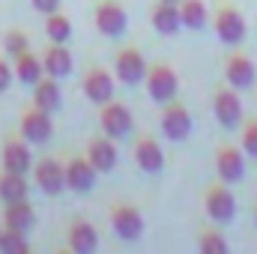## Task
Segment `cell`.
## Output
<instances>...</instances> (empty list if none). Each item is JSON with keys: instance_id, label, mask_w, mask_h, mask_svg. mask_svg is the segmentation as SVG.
I'll return each mask as SVG.
<instances>
[{"instance_id": "6da1fadb", "label": "cell", "mask_w": 257, "mask_h": 254, "mask_svg": "<svg viewBox=\"0 0 257 254\" xmlns=\"http://www.w3.org/2000/svg\"><path fill=\"white\" fill-rule=\"evenodd\" d=\"M203 206H206V215L218 224H227L233 215H236V197L230 194L227 183L224 186H212L203 197Z\"/></svg>"}, {"instance_id": "7a4b0ae2", "label": "cell", "mask_w": 257, "mask_h": 254, "mask_svg": "<svg viewBox=\"0 0 257 254\" xmlns=\"http://www.w3.org/2000/svg\"><path fill=\"white\" fill-rule=\"evenodd\" d=\"M212 111H215V120L221 123L224 129L239 126L242 120V102H239V90L233 87H221L212 99Z\"/></svg>"}, {"instance_id": "3957f363", "label": "cell", "mask_w": 257, "mask_h": 254, "mask_svg": "<svg viewBox=\"0 0 257 254\" xmlns=\"http://www.w3.org/2000/svg\"><path fill=\"white\" fill-rule=\"evenodd\" d=\"M177 87H180V81L171 66H156L147 72V93L153 102H171L177 96Z\"/></svg>"}, {"instance_id": "277c9868", "label": "cell", "mask_w": 257, "mask_h": 254, "mask_svg": "<svg viewBox=\"0 0 257 254\" xmlns=\"http://www.w3.org/2000/svg\"><path fill=\"white\" fill-rule=\"evenodd\" d=\"M215 33L224 45H239L245 39V18L233 6H221L215 15Z\"/></svg>"}, {"instance_id": "5b68a950", "label": "cell", "mask_w": 257, "mask_h": 254, "mask_svg": "<svg viewBox=\"0 0 257 254\" xmlns=\"http://www.w3.org/2000/svg\"><path fill=\"white\" fill-rule=\"evenodd\" d=\"M245 153L239 147H218L215 153V171L221 183H239L245 177Z\"/></svg>"}, {"instance_id": "8992f818", "label": "cell", "mask_w": 257, "mask_h": 254, "mask_svg": "<svg viewBox=\"0 0 257 254\" xmlns=\"http://www.w3.org/2000/svg\"><path fill=\"white\" fill-rule=\"evenodd\" d=\"M162 132L171 141H186L192 135V117L183 105H168L162 114Z\"/></svg>"}, {"instance_id": "52a82bcc", "label": "cell", "mask_w": 257, "mask_h": 254, "mask_svg": "<svg viewBox=\"0 0 257 254\" xmlns=\"http://www.w3.org/2000/svg\"><path fill=\"white\" fill-rule=\"evenodd\" d=\"M224 78H227V84H230L233 90H248L257 78V69H254V63H251V57L233 54V57L227 60V66H224Z\"/></svg>"}, {"instance_id": "ba28073f", "label": "cell", "mask_w": 257, "mask_h": 254, "mask_svg": "<svg viewBox=\"0 0 257 254\" xmlns=\"http://www.w3.org/2000/svg\"><path fill=\"white\" fill-rule=\"evenodd\" d=\"M132 114H128L126 105H105L102 111V132L108 138H126L132 135Z\"/></svg>"}, {"instance_id": "9c48e42d", "label": "cell", "mask_w": 257, "mask_h": 254, "mask_svg": "<svg viewBox=\"0 0 257 254\" xmlns=\"http://www.w3.org/2000/svg\"><path fill=\"white\" fill-rule=\"evenodd\" d=\"M36 183L45 194H60L66 189V168L57 165L54 159H45L36 165Z\"/></svg>"}, {"instance_id": "30bf717a", "label": "cell", "mask_w": 257, "mask_h": 254, "mask_svg": "<svg viewBox=\"0 0 257 254\" xmlns=\"http://www.w3.org/2000/svg\"><path fill=\"white\" fill-rule=\"evenodd\" d=\"M111 224H114L117 236H123V239H138L144 230V218L135 206H117L111 212Z\"/></svg>"}, {"instance_id": "8fae6325", "label": "cell", "mask_w": 257, "mask_h": 254, "mask_svg": "<svg viewBox=\"0 0 257 254\" xmlns=\"http://www.w3.org/2000/svg\"><path fill=\"white\" fill-rule=\"evenodd\" d=\"M135 162H138L141 171L159 174V171L165 168V153H162V147H159L153 138H141V141L135 144Z\"/></svg>"}, {"instance_id": "7c38bea8", "label": "cell", "mask_w": 257, "mask_h": 254, "mask_svg": "<svg viewBox=\"0 0 257 254\" xmlns=\"http://www.w3.org/2000/svg\"><path fill=\"white\" fill-rule=\"evenodd\" d=\"M84 93H87L90 102L105 105V102H111V96H114V78H111L105 69H96V72H90V75L84 78Z\"/></svg>"}, {"instance_id": "4fadbf2b", "label": "cell", "mask_w": 257, "mask_h": 254, "mask_svg": "<svg viewBox=\"0 0 257 254\" xmlns=\"http://www.w3.org/2000/svg\"><path fill=\"white\" fill-rule=\"evenodd\" d=\"M96 186V168L90 165V159H75L66 165V189L72 191H90Z\"/></svg>"}, {"instance_id": "5bb4252c", "label": "cell", "mask_w": 257, "mask_h": 254, "mask_svg": "<svg viewBox=\"0 0 257 254\" xmlns=\"http://www.w3.org/2000/svg\"><path fill=\"white\" fill-rule=\"evenodd\" d=\"M96 27L105 33V36H120L126 30V12L123 6L117 3H102L96 9Z\"/></svg>"}, {"instance_id": "9a60e30c", "label": "cell", "mask_w": 257, "mask_h": 254, "mask_svg": "<svg viewBox=\"0 0 257 254\" xmlns=\"http://www.w3.org/2000/svg\"><path fill=\"white\" fill-rule=\"evenodd\" d=\"M117 78L123 84H141V78H147V60L132 48L117 54Z\"/></svg>"}, {"instance_id": "2e32d148", "label": "cell", "mask_w": 257, "mask_h": 254, "mask_svg": "<svg viewBox=\"0 0 257 254\" xmlns=\"http://www.w3.org/2000/svg\"><path fill=\"white\" fill-rule=\"evenodd\" d=\"M51 120H48V114L45 111H30L27 117H24V123H21V135L30 141V144H45V141H51Z\"/></svg>"}, {"instance_id": "e0dca14e", "label": "cell", "mask_w": 257, "mask_h": 254, "mask_svg": "<svg viewBox=\"0 0 257 254\" xmlns=\"http://www.w3.org/2000/svg\"><path fill=\"white\" fill-rule=\"evenodd\" d=\"M153 27H156L159 33H165V36L177 33V30L183 27L180 6H177V3H162V0H159V6L153 9Z\"/></svg>"}, {"instance_id": "ac0fdd59", "label": "cell", "mask_w": 257, "mask_h": 254, "mask_svg": "<svg viewBox=\"0 0 257 254\" xmlns=\"http://www.w3.org/2000/svg\"><path fill=\"white\" fill-rule=\"evenodd\" d=\"M33 224H36V215H33V206H30L27 200H12V203L6 206V227H9V230L27 233Z\"/></svg>"}, {"instance_id": "d6986e66", "label": "cell", "mask_w": 257, "mask_h": 254, "mask_svg": "<svg viewBox=\"0 0 257 254\" xmlns=\"http://www.w3.org/2000/svg\"><path fill=\"white\" fill-rule=\"evenodd\" d=\"M87 159H90V165H93L96 171H111V168L117 165V150H114L111 138H99V141H93L90 150H87Z\"/></svg>"}, {"instance_id": "ffe728a7", "label": "cell", "mask_w": 257, "mask_h": 254, "mask_svg": "<svg viewBox=\"0 0 257 254\" xmlns=\"http://www.w3.org/2000/svg\"><path fill=\"white\" fill-rule=\"evenodd\" d=\"M96 245H99V236H96L93 224H87V221L72 224V230H69V248L72 251L90 254V251H96Z\"/></svg>"}, {"instance_id": "44dd1931", "label": "cell", "mask_w": 257, "mask_h": 254, "mask_svg": "<svg viewBox=\"0 0 257 254\" xmlns=\"http://www.w3.org/2000/svg\"><path fill=\"white\" fill-rule=\"evenodd\" d=\"M33 99H36V108L45 111V114H54V111L60 108V102H63L57 81H42V78L36 81V93H33Z\"/></svg>"}, {"instance_id": "7402d4cb", "label": "cell", "mask_w": 257, "mask_h": 254, "mask_svg": "<svg viewBox=\"0 0 257 254\" xmlns=\"http://www.w3.org/2000/svg\"><path fill=\"white\" fill-rule=\"evenodd\" d=\"M3 168L12 171V174H27V168H30V150L21 141H9L3 147Z\"/></svg>"}, {"instance_id": "603a6c76", "label": "cell", "mask_w": 257, "mask_h": 254, "mask_svg": "<svg viewBox=\"0 0 257 254\" xmlns=\"http://www.w3.org/2000/svg\"><path fill=\"white\" fill-rule=\"evenodd\" d=\"M45 72L48 75H54V78H63L72 72V54L66 51L63 45H54V48H48V54H45Z\"/></svg>"}, {"instance_id": "cb8c5ba5", "label": "cell", "mask_w": 257, "mask_h": 254, "mask_svg": "<svg viewBox=\"0 0 257 254\" xmlns=\"http://www.w3.org/2000/svg\"><path fill=\"white\" fill-rule=\"evenodd\" d=\"M180 18H183V27L200 30L206 24V6H203V0H180Z\"/></svg>"}, {"instance_id": "d4e9b609", "label": "cell", "mask_w": 257, "mask_h": 254, "mask_svg": "<svg viewBox=\"0 0 257 254\" xmlns=\"http://www.w3.org/2000/svg\"><path fill=\"white\" fill-rule=\"evenodd\" d=\"M0 197H3L6 203H12V200H24V197H27L24 174H12V171H6V177H0Z\"/></svg>"}, {"instance_id": "484cf974", "label": "cell", "mask_w": 257, "mask_h": 254, "mask_svg": "<svg viewBox=\"0 0 257 254\" xmlns=\"http://www.w3.org/2000/svg\"><path fill=\"white\" fill-rule=\"evenodd\" d=\"M15 75H18V81H24V84H36L39 78H42V63L33 57V54H15Z\"/></svg>"}, {"instance_id": "4316f807", "label": "cell", "mask_w": 257, "mask_h": 254, "mask_svg": "<svg viewBox=\"0 0 257 254\" xmlns=\"http://www.w3.org/2000/svg\"><path fill=\"white\" fill-rule=\"evenodd\" d=\"M45 30H48V39H51L54 45H63V42H69V39H72V24H69V18L57 15V12L48 18Z\"/></svg>"}, {"instance_id": "83f0119b", "label": "cell", "mask_w": 257, "mask_h": 254, "mask_svg": "<svg viewBox=\"0 0 257 254\" xmlns=\"http://www.w3.org/2000/svg\"><path fill=\"white\" fill-rule=\"evenodd\" d=\"M0 251L3 254H27L30 251V245H27V239H24V233H18V230H3L0 233Z\"/></svg>"}, {"instance_id": "f1b7e54d", "label": "cell", "mask_w": 257, "mask_h": 254, "mask_svg": "<svg viewBox=\"0 0 257 254\" xmlns=\"http://www.w3.org/2000/svg\"><path fill=\"white\" fill-rule=\"evenodd\" d=\"M197 245H200V251L203 254H227V239H224L221 233H215V230L203 233Z\"/></svg>"}, {"instance_id": "f546056e", "label": "cell", "mask_w": 257, "mask_h": 254, "mask_svg": "<svg viewBox=\"0 0 257 254\" xmlns=\"http://www.w3.org/2000/svg\"><path fill=\"white\" fill-rule=\"evenodd\" d=\"M242 153L248 159H257V120H251L242 132Z\"/></svg>"}, {"instance_id": "4dcf8cb0", "label": "cell", "mask_w": 257, "mask_h": 254, "mask_svg": "<svg viewBox=\"0 0 257 254\" xmlns=\"http://www.w3.org/2000/svg\"><path fill=\"white\" fill-rule=\"evenodd\" d=\"M6 48H9L12 54H24V51H27V36H24V33H9V36H6Z\"/></svg>"}, {"instance_id": "1f68e13d", "label": "cell", "mask_w": 257, "mask_h": 254, "mask_svg": "<svg viewBox=\"0 0 257 254\" xmlns=\"http://www.w3.org/2000/svg\"><path fill=\"white\" fill-rule=\"evenodd\" d=\"M33 6L42 12V15H54L60 9V0H33Z\"/></svg>"}, {"instance_id": "d6a6232c", "label": "cell", "mask_w": 257, "mask_h": 254, "mask_svg": "<svg viewBox=\"0 0 257 254\" xmlns=\"http://www.w3.org/2000/svg\"><path fill=\"white\" fill-rule=\"evenodd\" d=\"M9 84H12V69H9V63L0 60V93L9 90Z\"/></svg>"}, {"instance_id": "836d02e7", "label": "cell", "mask_w": 257, "mask_h": 254, "mask_svg": "<svg viewBox=\"0 0 257 254\" xmlns=\"http://www.w3.org/2000/svg\"><path fill=\"white\" fill-rule=\"evenodd\" d=\"M162 3H180V0H162Z\"/></svg>"}, {"instance_id": "e575fe53", "label": "cell", "mask_w": 257, "mask_h": 254, "mask_svg": "<svg viewBox=\"0 0 257 254\" xmlns=\"http://www.w3.org/2000/svg\"><path fill=\"white\" fill-rule=\"evenodd\" d=\"M254 224H257V206H254Z\"/></svg>"}]
</instances>
